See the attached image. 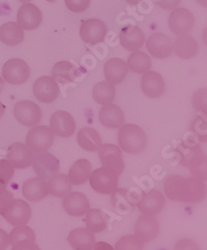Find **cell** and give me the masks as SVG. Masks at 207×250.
Returning a JSON list of instances; mask_svg holds the SVG:
<instances>
[{
  "label": "cell",
  "instance_id": "1",
  "mask_svg": "<svg viewBox=\"0 0 207 250\" xmlns=\"http://www.w3.org/2000/svg\"><path fill=\"white\" fill-rule=\"evenodd\" d=\"M165 193L171 201L199 203L206 196V186L198 178H184L178 175L168 177L165 181Z\"/></svg>",
  "mask_w": 207,
  "mask_h": 250
},
{
  "label": "cell",
  "instance_id": "2",
  "mask_svg": "<svg viewBox=\"0 0 207 250\" xmlns=\"http://www.w3.org/2000/svg\"><path fill=\"white\" fill-rule=\"evenodd\" d=\"M118 143L124 152L129 154H139L145 149L147 138L140 126L134 123H128L120 127Z\"/></svg>",
  "mask_w": 207,
  "mask_h": 250
},
{
  "label": "cell",
  "instance_id": "3",
  "mask_svg": "<svg viewBox=\"0 0 207 250\" xmlns=\"http://www.w3.org/2000/svg\"><path fill=\"white\" fill-rule=\"evenodd\" d=\"M4 81L12 85H21L28 81L30 77V67L20 58L7 60L2 68Z\"/></svg>",
  "mask_w": 207,
  "mask_h": 250
},
{
  "label": "cell",
  "instance_id": "4",
  "mask_svg": "<svg viewBox=\"0 0 207 250\" xmlns=\"http://www.w3.org/2000/svg\"><path fill=\"white\" fill-rule=\"evenodd\" d=\"M97 151L104 168L116 174L117 176L123 173L124 162L121 150L118 146L114 144H104L101 145Z\"/></svg>",
  "mask_w": 207,
  "mask_h": 250
},
{
  "label": "cell",
  "instance_id": "5",
  "mask_svg": "<svg viewBox=\"0 0 207 250\" xmlns=\"http://www.w3.org/2000/svg\"><path fill=\"white\" fill-rule=\"evenodd\" d=\"M89 182L94 191L101 194H112L117 190L118 176L102 167L92 173Z\"/></svg>",
  "mask_w": 207,
  "mask_h": 250
},
{
  "label": "cell",
  "instance_id": "6",
  "mask_svg": "<svg viewBox=\"0 0 207 250\" xmlns=\"http://www.w3.org/2000/svg\"><path fill=\"white\" fill-rule=\"evenodd\" d=\"M107 34V26L104 21L92 18V19L84 20L80 27V37L84 42L96 46L105 41Z\"/></svg>",
  "mask_w": 207,
  "mask_h": 250
},
{
  "label": "cell",
  "instance_id": "7",
  "mask_svg": "<svg viewBox=\"0 0 207 250\" xmlns=\"http://www.w3.org/2000/svg\"><path fill=\"white\" fill-rule=\"evenodd\" d=\"M54 135L53 131L50 127L43 126V125H39V126L33 127L26 137V143L33 152H45L48 151L54 143Z\"/></svg>",
  "mask_w": 207,
  "mask_h": 250
},
{
  "label": "cell",
  "instance_id": "8",
  "mask_svg": "<svg viewBox=\"0 0 207 250\" xmlns=\"http://www.w3.org/2000/svg\"><path fill=\"white\" fill-rule=\"evenodd\" d=\"M14 116L17 121L26 127H33L42 119L40 106L31 101L18 102L14 106Z\"/></svg>",
  "mask_w": 207,
  "mask_h": 250
},
{
  "label": "cell",
  "instance_id": "9",
  "mask_svg": "<svg viewBox=\"0 0 207 250\" xmlns=\"http://www.w3.org/2000/svg\"><path fill=\"white\" fill-rule=\"evenodd\" d=\"M169 28L176 35H184L195 26V17L191 11L184 7H176L170 14L168 19Z\"/></svg>",
  "mask_w": 207,
  "mask_h": 250
},
{
  "label": "cell",
  "instance_id": "10",
  "mask_svg": "<svg viewBox=\"0 0 207 250\" xmlns=\"http://www.w3.org/2000/svg\"><path fill=\"white\" fill-rule=\"evenodd\" d=\"M34 97L45 104L53 103L59 95V87L53 77L44 76L35 80L32 87Z\"/></svg>",
  "mask_w": 207,
  "mask_h": 250
},
{
  "label": "cell",
  "instance_id": "11",
  "mask_svg": "<svg viewBox=\"0 0 207 250\" xmlns=\"http://www.w3.org/2000/svg\"><path fill=\"white\" fill-rule=\"evenodd\" d=\"M31 207L24 200H13L10 206L2 213V216L13 226L27 225L31 218Z\"/></svg>",
  "mask_w": 207,
  "mask_h": 250
},
{
  "label": "cell",
  "instance_id": "12",
  "mask_svg": "<svg viewBox=\"0 0 207 250\" xmlns=\"http://www.w3.org/2000/svg\"><path fill=\"white\" fill-rule=\"evenodd\" d=\"M33 151L22 143H14L7 150L6 160L14 168L24 169L30 167L33 162Z\"/></svg>",
  "mask_w": 207,
  "mask_h": 250
},
{
  "label": "cell",
  "instance_id": "13",
  "mask_svg": "<svg viewBox=\"0 0 207 250\" xmlns=\"http://www.w3.org/2000/svg\"><path fill=\"white\" fill-rule=\"evenodd\" d=\"M32 165L37 175L45 180L57 174L60 168L59 160L47 151L35 154Z\"/></svg>",
  "mask_w": 207,
  "mask_h": 250
},
{
  "label": "cell",
  "instance_id": "14",
  "mask_svg": "<svg viewBox=\"0 0 207 250\" xmlns=\"http://www.w3.org/2000/svg\"><path fill=\"white\" fill-rule=\"evenodd\" d=\"M146 48L151 56L165 59L173 53V42L165 33H154L146 41Z\"/></svg>",
  "mask_w": 207,
  "mask_h": 250
},
{
  "label": "cell",
  "instance_id": "15",
  "mask_svg": "<svg viewBox=\"0 0 207 250\" xmlns=\"http://www.w3.org/2000/svg\"><path fill=\"white\" fill-rule=\"evenodd\" d=\"M51 130L60 138L71 137L76 131V121L73 116L66 111H57L52 115Z\"/></svg>",
  "mask_w": 207,
  "mask_h": 250
},
{
  "label": "cell",
  "instance_id": "16",
  "mask_svg": "<svg viewBox=\"0 0 207 250\" xmlns=\"http://www.w3.org/2000/svg\"><path fill=\"white\" fill-rule=\"evenodd\" d=\"M43 15L40 8L32 3L23 4L17 14L18 24L24 30L37 29L42 23Z\"/></svg>",
  "mask_w": 207,
  "mask_h": 250
},
{
  "label": "cell",
  "instance_id": "17",
  "mask_svg": "<svg viewBox=\"0 0 207 250\" xmlns=\"http://www.w3.org/2000/svg\"><path fill=\"white\" fill-rule=\"evenodd\" d=\"M134 231L135 236L138 237L143 242H149V241L155 240L159 235V222L155 216L143 214L135 223Z\"/></svg>",
  "mask_w": 207,
  "mask_h": 250
},
{
  "label": "cell",
  "instance_id": "18",
  "mask_svg": "<svg viewBox=\"0 0 207 250\" xmlns=\"http://www.w3.org/2000/svg\"><path fill=\"white\" fill-rule=\"evenodd\" d=\"M121 46L128 51H138L145 42V34L143 30L135 25H128L120 30L119 34Z\"/></svg>",
  "mask_w": 207,
  "mask_h": 250
},
{
  "label": "cell",
  "instance_id": "19",
  "mask_svg": "<svg viewBox=\"0 0 207 250\" xmlns=\"http://www.w3.org/2000/svg\"><path fill=\"white\" fill-rule=\"evenodd\" d=\"M129 67L127 62L118 57L108 59L104 65V75L107 82L113 85L120 84L127 78Z\"/></svg>",
  "mask_w": 207,
  "mask_h": 250
},
{
  "label": "cell",
  "instance_id": "20",
  "mask_svg": "<svg viewBox=\"0 0 207 250\" xmlns=\"http://www.w3.org/2000/svg\"><path fill=\"white\" fill-rule=\"evenodd\" d=\"M142 90L150 98H158L165 92V80L157 71H146L142 77Z\"/></svg>",
  "mask_w": 207,
  "mask_h": 250
},
{
  "label": "cell",
  "instance_id": "21",
  "mask_svg": "<svg viewBox=\"0 0 207 250\" xmlns=\"http://www.w3.org/2000/svg\"><path fill=\"white\" fill-rule=\"evenodd\" d=\"M62 207L70 216H83L89 210V202L86 195L81 192H69L62 201Z\"/></svg>",
  "mask_w": 207,
  "mask_h": 250
},
{
  "label": "cell",
  "instance_id": "22",
  "mask_svg": "<svg viewBox=\"0 0 207 250\" xmlns=\"http://www.w3.org/2000/svg\"><path fill=\"white\" fill-rule=\"evenodd\" d=\"M23 196L30 202H40L49 194L47 180L41 177L26 180L22 186Z\"/></svg>",
  "mask_w": 207,
  "mask_h": 250
},
{
  "label": "cell",
  "instance_id": "23",
  "mask_svg": "<svg viewBox=\"0 0 207 250\" xmlns=\"http://www.w3.org/2000/svg\"><path fill=\"white\" fill-rule=\"evenodd\" d=\"M165 196L159 190H151L144 194L138 203V209L142 214L155 216L163 210L165 206Z\"/></svg>",
  "mask_w": 207,
  "mask_h": 250
},
{
  "label": "cell",
  "instance_id": "24",
  "mask_svg": "<svg viewBox=\"0 0 207 250\" xmlns=\"http://www.w3.org/2000/svg\"><path fill=\"white\" fill-rule=\"evenodd\" d=\"M98 119L107 128H118L123 125L124 114L118 105L109 104L103 105L98 113Z\"/></svg>",
  "mask_w": 207,
  "mask_h": 250
},
{
  "label": "cell",
  "instance_id": "25",
  "mask_svg": "<svg viewBox=\"0 0 207 250\" xmlns=\"http://www.w3.org/2000/svg\"><path fill=\"white\" fill-rule=\"evenodd\" d=\"M68 241L75 250H92L95 237L87 228H80L70 231Z\"/></svg>",
  "mask_w": 207,
  "mask_h": 250
},
{
  "label": "cell",
  "instance_id": "26",
  "mask_svg": "<svg viewBox=\"0 0 207 250\" xmlns=\"http://www.w3.org/2000/svg\"><path fill=\"white\" fill-rule=\"evenodd\" d=\"M198 50H199L198 42L190 34L181 35L173 42V51L178 57L183 59H191L195 57Z\"/></svg>",
  "mask_w": 207,
  "mask_h": 250
},
{
  "label": "cell",
  "instance_id": "27",
  "mask_svg": "<svg viewBox=\"0 0 207 250\" xmlns=\"http://www.w3.org/2000/svg\"><path fill=\"white\" fill-rule=\"evenodd\" d=\"M24 31L18 23L8 22L0 26V41L6 46H18L24 41Z\"/></svg>",
  "mask_w": 207,
  "mask_h": 250
},
{
  "label": "cell",
  "instance_id": "28",
  "mask_svg": "<svg viewBox=\"0 0 207 250\" xmlns=\"http://www.w3.org/2000/svg\"><path fill=\"white\" fill-rule=\"evenodd\" d=\"M77 141L79 146L88 152H95L103 142L100 133L92 127H84L79 130Z\"/></svg>",
  "mask_w": 207,
  "mask_h": 250
},
{
  "label": "cell",
  "instance_id": "29",
  "mask_svg": "<svg viewBox=\"0 0 207 250\" xmlns=\"http://www.w3.org/2000/svg\"><path fill=\"white\" fill-rule=\"evenodd\" d=\"M92 173V166L87 159H79L71 166L68 178L71 184L81 185L89 180Z\"/></svg>",
  "mask_w": 207,
  "mask_h": 250
},
{
  "label": "cell",
  "instance_id": "30",
  "mask_svg": "<svg viewBox=\"0 0 207 250\" xmlns=\"http://www.w3.org/2000/svg\"><path fill=\"white\" fill-rule=\"evenodd\" d=\"M49 194L55 198H64L71 191V183L65 174H55L47 180Z\"/></svg>",
  "mask_w": 207,
  "mask_h": 250
},
{
  "label": "cell",
  "instance_id": "31",
  "mask_svg": "<svg viewBox=\"0 0 207 250\" xmlns=\"http://www.w3.org/2000/svg\"><path fill=\"white\" fill-rule=\"evenodd\" d=\"M52 75L56 82L59 81L61 83H68L73 82L78 77L79 70L69 61H59L54 65Z\"/></svg>",
  "mask_w": 207,
  "mask_h": 250
},
{
  "label": "cell",
  "instance_id": "32",
  "mask_svg": "<svg viewBox=\"0 0 207 250\" xmlns=\"http://www.w3.org/2000/svg\"><path fill=\"white\" fill-rule=\"evenodd\" d=\"M128 67L135 74H144L151 67V59L145 52L135 51L129 56Z\"/></svg>",
  "mask_w": 207,
  "mask_h": 250
},
{
  "label": "cell",
  "instance_id": "33",
  "mask_svg": "<svg viewBox=\"0 0 207 250\" xmlns=\"http://www.w3.org/2000/svg\"><path fill=\"white\" fill-rule=\"evenodd\" d=\"M116 90L113 84L109 82H100L95 84L92 90L94 101L102 105L111 104L115 98Z\"/></svg>",
  "mask_w": 207,
  "mask_h": 250
},
{
  "label": "cell",
  "instance_id": "34",
  "mask_svg": "<svg viewBox=\"0 0 207 250\" xmlns=\"http://www.w3.org/2000/svg\"><path fill=\"white\" fill-rule=\"evenodd\" d=\"M187 166L195 178L206 180V157L200 150H195L191 154Z\"/></svg>",
  "mask_w": 207,
  "mask_h": 250
},
{
  "label": "cell",
  "instance_id": "35",
  "mask_svg": "<svg viewBox=\"0 0 207 250\" xmlns=\"http://www.w3.org/2000/svg\"><path fill=\"white\" fill-rule=\"evenodd\" d=\"M85 223L87 229L92 233H102L107 228V220L105 214L97 209L88 210L85 214Z\"/></svg>",
  "mask_w": 207,
  "mask_h": 250
},
{
  "label": "cell",
  "instance_id": "36",
  "mask_svg": "<svg viewBox=\"0 0 207 250\" xmlns=\"http://www.w3.org/2000/svg\"><path fill=\"white\" fill-rule=\"evenodd\" d=\"M8 238H10V244H12V246L23 240H28L31 241V242H35V233L31 228L27 227L26 225L17 226L11 231Z\"/></svg>",
  "mask_w": 207,
  "mask_h": 250
},
{
  "label": "cell",
  "instance_id": "37",
  "mask_svg": "<svg viewBox=\"0 0 207 250\" xmlns=\"http://www.w3.org/2000/svg\"><path fill=\"white\" fill-rule=\"evenodd\" d=\"M114 250H144V242L135 235L124 236L117 241Z\"/></svg>",
  "mask_w": 207,
  "mask_h": 250
},
{
  "label": "cell",
  "instance_id": "38",
  "mask_svg": "<svg viewBox=\"0 0 207 250\" xmlns=\"http://www.w3.org/2000/svg\"><path fill=\"white\" fill-rule=\"evenodd\" d=\"M67 7L73 13H83L91 5V0H65Z\"/></svg>",
  "mask_w": 207,
  "mask_h": 250
},
{
  "label": "cell",
  "instance_id": "39",
  "mask_svg": "<svg viewBox=\"0 0 207 250\" xmlns=\"http://www.w3.org/2000/svg\"><path fill=\"white\" fill-rule=\"evenodd\" d=\"M14 176V167L5 159H0V179L8 182Z\"/></svg>",
  "mask_w": 207,
  "mask_h": 250
},
{
  "label": "cell",
  "instance_id": "40",
  "mask_svg": "<svg viewBox=\"0 0 207 250\" xmlns=\"http://www.w3.org/2000/svg\"><path fill=\"white\" fill-rule=\"evenodd\" d=\"M173 250H200V249L194 240L182 239L175 244Z\"/></svg>",
  "mask_w": 207,
  "mask_h": 250
},
{
  "label": "cell",
  "instance_id": "41",
  "mask_svg": "<svg viewBox=\"0 0 207 250\" xmlns=\"http://www.w3.org/2000/svg\"><path fill=\"white\" fill-rule=\"evenodd\" d=\"M14 200V195L12 192L4 190L0 192V214L2 215V213L6 210V208L10 206V204Z\"/></svg>",
  "mask_w": 207,
  "mask_h": 250
},
{
  "label": "cell",
  "instance_id": "42",
  "mask_svg": "<svg viewBox=\"0 0 207 250\" xmlns=\"http://www.w3.org/2000/svg\"><path fill=\"white\" fill-rule=\"evenodd\" d=\"M12 250H41L40 247L34 242L28 240H23L13 245Z\"/></svg>",
  "mask_w": 207,
  "mask_h": 250
},
{
  "label": "cell",
  "instance_id": "43",
  "mask_svg": "<svg viewBox=\"0 0 207 250\" xmlns=\"http://www.w3.org/2000/svg\"><path fill=\"white\" fill-rule=\"evenodd\" d=\"M158 6H160L161 10L170 11L174 10V8L178 7L179 3H181V0H155Z\"/></svg>",
  "mask_w": 207,
  "mask_h": 250
},
{
  "label": "cell",
  "instance_id": "44",
  "mask_svg": "<svg viewBox=\"0 0 207 250\" xmlns=\"http://www.w3.org/2000/svg\"><path fill=\"white\" fill-rule=\"evenodd\" d=\"M8 245H10V238L6 231L2 229H0V250H6Z\"/></svg>",
  "mask_w": 207,
  "mask_h": 250
},
{
  "label": "cell",
  "instance_id": "45",
  "mask_svg": "<svg viewBox=\"0 0 207 250\" xmlns=\"http://www.w3.org/2000/svg\"><path fill=\"white\" fill-rule=\"evenodd\" d=\"M92 250H114V248L107 242H96L93 244Z\"/></svg>",
  "mask_w": 207,
  "mask_h": 250
},
{
  "label": "cell",
  "instance_id": "46",
  "mask_svg": "<svg viewBox=\"0 0 207 250\" xmlns=\"http://www.w3.org/2000/svg\"><path fill=\"white\" fill-rule=\"evenodd\" d=\"M6 187H7V183L0 179V192L6 190Z\"/></svg>",
  "mask_w": 207,
  "mask_h": 250
},
{
  "label": "cell",
  "instance_id": "47",
  "mask_svg": "<svg viewBox=\"0 0 207 250\" xmlns=\"http://www.w3.org/2000/svg\"><path fill=\"white\" fill-rule=\"evenodd\" d=\"M5 105L1 103V102H0V118H1L2 117V116L4 115V113H5Z\"/></svg>",
  "mask_w": 207,
  "mask_h": 250
},
{
  "label": "cell",
  "instance_id": "48",
  "mask_svg": "<svg viewBox=\"0 0 207 250\" xmlns=\"http://www.w3.org/2000/svg\"><path fill=\"white\" fill-rule=\"evenodd\" d=\"M125 1H127L131 5H136L141 1V0H125Z\"/></svg>",
  "mask_w": 207,
  "mask_h": 250
},
{
  "label": "cell",
  "instance_id": "49",
  "mask_svg": "<svg viewBox=\"0 0 207 250\" xmlns=\"http://www.w3.org/2000/svg\"><path fill=\"white\" fill-rule=\"evenodd\" d=\"M3 87H4V80H3V78L1 76H0V93L2 92Z\"/></svg>",
  "mask_w": 207,
  "mask_h": 250
},
{
  "label": "cell",
  "instance_id": "50",
  "mask_svg": "<svg viewBox=\"0 0 207 250\" xmlns=\"http://www.w3.org/2000/svg\"><path fill=\"white\" fill-rule=\"evenodd\" d=\"M18 1H20V2H23V3H29L31 0H18Z\"/></svg>",
  "mask_w": 207,
  "mask_h": 250
},
{
  "label": "cell",
  "instance_id": "51",
  "mask_svg": "<svg viewBox=\"0 0 207 250\" xmlns=\"http://www.w3.org/2000/svg\"><path fill=\"white\" fill-rule=\"evenodd\" d=\"M46 1H48V2H55L56 0H46Z\"/></svg>",
  "mask_w": 207,
  "mask_h": 250
}]
</instances>
